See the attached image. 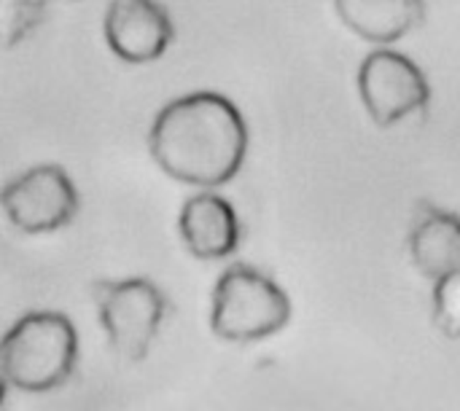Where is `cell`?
Returning <instances> with one entry per match:
<instances>
[{
	"mask_svg": "<svg viewBox=\"0 0 460 411\" xmlns=\"http://www.w3.org/2000/svg\"><path fill=\"white\" fill-rule=\"evenodd\" d=\"M102 32L108 48L119 59L146 65L170 48L175 24L167 8L156 0H111L105 8Z\"/></svg>",
	"mask_w": 460,
	"mask_h": 411,
	"instance_id": "7",
	"label": "cell"
},
{
	"mask_svg": "<svg viewBox=\"0 0 460 411\" xmlns=\"http://www.w3.org/2000/svg\"><path fill=\"white\" fill-rule=\"evenodd\" d=\"M358 94L377 127H396L431 102V83L402 51L377 48L358 67Z\"/></svg>",
	"mask_w": 460,
	"mask_h": 411,
	"instance_id": "5",
	"label": "cell"
},
{
	"mask_svg": "<svg viewBox=\"0 0 460 411\" xmlns=\"http://www.w3.org/2000/svg\"><path fill=\"white\" fill-rule=\"evenodd\" d=\"M3 210L19 232L49 234L65 229L75 218L78 191L62 167L40 164L5 186Z\"/></svg>",
	"mask_w": 460,
	"mask_h": 411,
	"instance_id": "6",
	"label": "cell"
},
{
	"mask_svg": "<svg viewBox=\"0 0 460 411\" xmlns=\"http://www.w3.org/2000/svg\"><path fill=\"white\" fill-rule=\"evenodd\" d=\"M291 320V302L286 291L264 272L234 264L213 291L210 328L226 342H259Z\"/></svg>",
	"mask_w": 460,
	"mask_h": 411,
	"instance_id": "3",
	"label": "cell"
},
{
	"mask_svg": "<svg viewBox=\"0 0 460 411\" xmlns=\"http://www.w3.org/2000/svg\"><path fill=\"white\" fill-rule=\"evenodd\" d=\"M434 323L447 339H460V272L434 283Z\"/></svg>",
	"mask_w": 460,
	"mask_h": 411,
	"instance_id": "12",
	"label": "cell"
},
{
	"mask_svg": "<svg viewBox=\"0 0 460 411\" xmlns=\"http://www.w3.org/2000/svg\"><path fill=\"white\" fill-rule=\"evenodd\" d=\"M78 337L59 312H30L3 339V377L22 393L59 388L75 366Z\"/></svg>",
	"mask_w": 460,
	"mask_h": 411,
	"instance_id": "2",
	"label": "cell"
},
{
	"mask_svg": "<svg viewBox=\"0 0 460 411\" xmlns=\"http://www.w3.org/2000/svg\"><path fill=\"white\" fill-rule=\"evenodd\" d=\"M100 323L113 350L137 363L148 355L162 320L167 318V299L151 280H102L92 285Z\"/></svg>",
	"mask_w": 460,
	"mask_h": 411,
	"instance_id": "4",
	"label": "cell"
},
{
	"mask_svg": "<svg viewBox=\"0 0 460 411\" xmlns=\"http://www.w3.org/2000/svg\"><path fill=\"white\" fill-rule=\"evenodd\" d=\"M178 226L186 248L202 261H218L232 256L243 240L237 210L229 199L213 191L189 197L181 210Z\"/></svg>",
	"mask_w": 460,
	"mask_h": 411,
	"instance_id": "8",
	"label": "cell"
},
{
	"mask_svg": "<svg viewBox=\"0 0 460 411\" xmlns=\"http://www.w3.org/2000/svg\"><path fill=\"white\" fill-rule=\"evenodd\" d=\"M410 256L420 275L434 283L460 272V218L426 207L410 234Z\"/></svg>",
	"mask_w": 460,
	"mask_h": 411,
	"instance_id": "10",
	"label": "cell"
},
{
	"mask_svg": "<svg viewBox=\"0 0 460 411\" xmlns=\"http://www.w3.org/2000/svg\"><path fill=\"white\" fill-rule=\"evenodd\" d=\"M337 16L364 40L391 46L418 30L426 0H334Z\"/></svg>",
	"mask_w": 460,
	"mask_h": 411,
	"instance_id": "9",
	"label": "cell"
},
{
	"mask_svg": "<svg viewBox=\"0 0 460 411\" xmlns=\"http://www.w3.org/2000/svg\"><path fill=\"white\" fill-rule=\"evenodd\" d=\"M154 162L178 183L218 188L248 151V127L237 105L218 92H191L167 102L148 132Z\"/></svg>",
	"mask_w": 460,
	"mask_h": 411,
	"instance_id": "1",
	"label": "cell"
},
{
	"mask_svg": "<svg viewBox=\"0 0 460 411\" xmlns=\"http://www.w3.org/2000/svg\"><path fill=\"white\" fill-rule=\"evenodd\" d=\"M46 3L49 0H0V27L5 48L22 43L43 22Z\"/></svg>",
	"mask_w": 460,
	"mask_h": 411,
	"instance_id": "11",
	"label": "cell"
}]
</instances>
